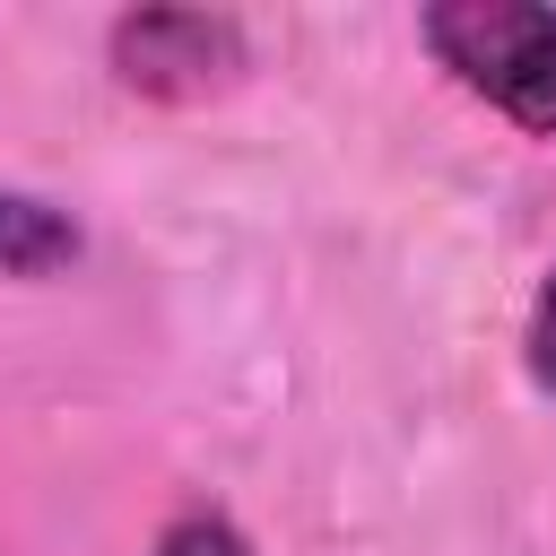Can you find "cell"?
<instances>
[{"label":"cell","mask_w":556,"mask_h":556,"mask_svg":"<svg viewBox=\"0 0 556 556\" xmlns=\"http://www.w3.org/2000/svg\"><path fill=\"white\" fill-rule=\"evenodd\" d=\"M417 35L478 104H495L530 139H556V9H539V0H443V9L417 17Z\"/></svg>","instance_id":"1"},{"label":"cell","mask_w":556,"mask_h":556,"mask_svg":"<svg viewBox=\"0 0 556 556\" xmlns=\"http://www.w3.org/2000/svg\"><path fill=\"white\" fill-rule=\"evenodd\" d=\"M113 78L156 104H200L252 70V43L226 9H130L113 17Z\"/></svg>","instance_id":"2"},{"label":"cell","mask_w":556,"mask_h":556,"mask_svg":"<svg viewBox=\"0 0 556 556\" xmlns=\"http://www.w3.org/2000/svg\"><path fill=\"white\" fill-rule=\"evenodd\" d=\"M78 261V226L70 208L35 200V191H0V269L9 278H52Z\"/></svg>","instance_id":"3"},{"label":"cell","mask_w":556,"mask_h":556,"mask_svg":"<svg viewBox=\"0 0 556 556\" xmlns=\"http://www.w3.org/2000/svg\"><path fill=\"white\" fill-rule=\"evenodd\" d=\"M156 556H252V539L226 521V513H174L156 530Z\"/></svg>","instance_id":"4"},{"label":"cell","mask_w":556,"mask_h":556,"mask_svg":"<svg viewBox=\"0 0 556 556\" xmlns=\"http://www.w3.org/2000/svg\"><path fill=\"white\" fill-rule=\"evenodd\" d=\"M521 365H530V382H539V391H556V269H547V287H539V304H530Z\"/></svg>","instance_id":"5"}]
</instances>
